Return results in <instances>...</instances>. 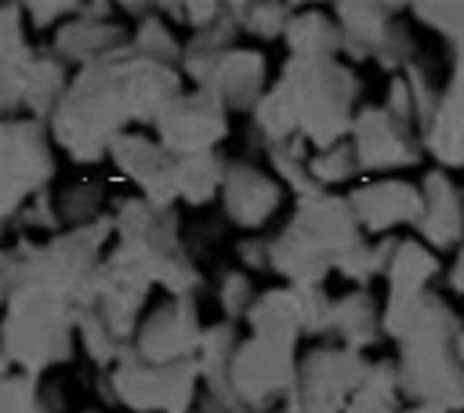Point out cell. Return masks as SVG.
Here are the masks:
<instances>
[{
  "label": "cell",
  "instance_id": "obj_1",
  "mask_svg": "<svg viewBox=\"0 0 464 413\" xmlns=\"http://www.w3.org/2000/svg\"><path fill=\"white\" fill-rule=\"evenodd\" d=\"M272 91L290 109L297 130L308 134L319 149H330V145L344 141L341 134H348V127H352L348 105L359 91L355 76L344 65H337L334 58H301V54H294L283 69V80Z\"/></svg>",
  "mask_w": 464,
  "mask_h": 413
},
{
  "label": "cell",
  "instance_id": "obj_2",
  "mask_svg": "<svg viewBox=\"0 0 464 413\" xmlns=\"http://www.w3.org/2000/svg\"><path fill=\"white\" fill-rule=\"evenodd\" d=\"M199 362L185 359V362H149L138 348H123L116 366L105 373V380L112 384V402H127L134 409H152V413H185L196 391V377H199Z\"/></svg>",
  "mask_w": 464,
  "mask_h": 413
},
{
  "label": "cell",
  "instance_id": "obj_3",
  "mask_svg": "<svg viewBox=\"0 0 464 413\" xmlns=\"http://www.w3.org/2000/svg\"><path fill=\"white\" fill-rule=\"evenodd\" d=\"M370 362L359 359L352 348H315L297 366V384L286 395V413H337L344 395H355L366 377Z\"/></svg>",
  "mask_w": 464,
  "mask_h": 413
},
{
  "label": "cell",
  "instance_id": "obj_4",
  "mask_svg": "<svg viewBox=\"0 0 464 413\" xmlns=\"http://www.w3.org/2000/svg\"><path fill=\"white\" fill-rule=\"evenodd\" d=\"M225 380H228V388L236 391L239 402H246L254 413H265L268 402H276L279 395H290L294 384H297L294 348L254 337V341L236 348Z\"/></svg>",
  "mask_w": 464,
  "mask_h": 413
},
{
  "label": "cell",
  "instance_id": "obj_5",
  "mask_svg": "<svg viewBox=\"0 0 464 413\" xmlns=\"http://www.w3.org/2000/svg\"><path fill=\"white\" fill-rule=\"evenodd\" d=\"M160 138L163 149L174 156H196V152H214L218 138L225 134V105L214 91H196L181 94L160 120Z\"/></svg>",
  "mask_w": 464,
  "mask_h": 413
},
{
  "label": "cell",
  "instance_id": "obj_6",
  "mask_svg": "<svg viewBox=\"0 0 464 413\" xmlns=\"http://www.w3.org/2000/svg\"><path fill=\"white\" fill-rule=\"evenodd\" d=\"M51 174L47 141L36 120H7L4 123V185H7V214L40 188V181Z\"/></svg>",
  "mask_w": 464,
  "mask_h": 413
},
{
  "label": "cell",
  "instance_id": "obj_7",
  "mask_svg": "<svg viewBox=\"0 0 464 413\" xmlns=\"http://www.w3.org/2000/svg\"><path fill=\"white\" fill-rule=\"evenodd\" d=\"M203 330L196 319V308L188 297H178L174 304H163L160 312H152V319L138 330V351L149 362H185L192 351H199Z\"/></svg>",
  "mask_w": 464,
  "mask_h": 413
},
{
  "label": "cell",
  "instance_id": "obj_8",
  "mask_svg": "<svg viewBox=\"0 0 464 413\" xmlns=\"http://www.w3.org/2000/svg\"><path fill=\"white\" fill-rule=\"evenodd\" d=\"M352 145H355V156H359V170H392V167H402V163L417 159L413 134L402 130L384 112V105L381 109H362L352 120Z\"/></svg>",
  "mask_w": 464,
  "mask_h": 413
},
{
  "label": "cell",
  "instance_id": "obj_9",
  "mask_svg": "<svg viewBox=\"0 0 464 413\" xmlns=\"http://www.w3.org/2000/svg\"><path fill=\"white\" fill-rule=\"evenodd\" d=\"M112 159L123 167L127 178H134L145 188L149 203L167 206L178 196V156L163 145H152L138 134H123L112 145Z\"/></svg>",
  "mask_w": 464,
  "mask_h": 413
},
{
  "label": "cell",
  "instance_id": "obj_10",
  "mask_svg": "<svg viewBox=\"0 0 464 413\" xmlns=\"http://www.w3.org/2000/svg\"><path fill=\"white\" fill-rule=\"evenodd\" d=\"M352 214L362 228L370 232H388L392 225H402V221H417L424 217V196L402 181H377V185H366L359 188L352 199Z\"/></svg>",
  "mask_w": 464,
  "mask_h": 413
},
{
  "label": "cell",
  "instance_id": "obj_11",
  "mask_svg": "<svg viewBox=\"0 0 464 413\" xmlns=\"http://www.w3.org/2000/svg\"><path fill=\"white\" fill-rule=\"evenodd\" d=\"M279 203V188L250 163H232L225 174V210L236 225L257 228Z\"/></svg>",
  "mask_w": 464,
  "mask_h": 413
},
{
  "label": "cell",
  "instance_id": "obj_12",
  "mask_svg": "<svg viewBox=\"0 0 464 413\" xmlns=\"http://www.w3.org/2000/svg\"><path fill=\"white\" fill-rule=\"evenodd\" d=\"M261 80H265V58L257 51H228L207 91H214L225 109H250V105L257 109Z\"/></svg>",
  "mask_w": 464,
  "mask_h": 413
},
{
  "label": "cell",
  "instance_id": "obj_13",
  "mask_svg": "<svg viewBox=\"0 0 464 413\" xmlns=\"http://www.w3.org/2000/svg\"><path fill=\"white\" fill-rule=\"evenodd\" d=\"M420 232L435 246H453L464 235V196L450 185L446 174H428V181H424Z\"/></svg>",
  "mask_w": 464,
  "mask_h": 413
},
{
  "label": "cell",
  "instance_id": "obj_14",
  "mask_svg": "<svg viewBox=\"0 0 464 413\" xmlns=\"http://www.w3.org/2000/svg\"><path fill=\"white\" fill-rule=\"evenodd\" d=\"M428 149L446 167H464V72L453 69V83L439 101V112L428 127Z\"/></svg>",
  "mask_w": 464,
  "mask_h": 413
},
{
  "label": "cell",
  "instance_id": "obj_15",
  "mask_svg": "<svg viewBox=\"0 0 464 413\" xmlns=\"http://www.w3.org/2000/svg\"><path fill=\"white\" fill-rule=\"evenodd\" d=\"M439 272V257L428 254L420 243H399L395 257H392V268H388V304L384 308H395V304H406V301H417L424 290V283Z\"/></svg>",
  "mask_w": 464,
  "mask_h": 413
},
{
  "label": "cell",
  "instance_id": "obj_16",
  "mask_svg": "<svg viewBox=\"0 0 464 413\" xmlns=\"http://www.w3.org/2000/svg\"><path fill=\"white\" fill-rule=\"evenodd\" d=\"M250 326L261 341H276V344L294 348V337L304 330L297 293L294 290H268L265 297H257V304L250 308Z\"/></svg>",
  "mask_w": 464,
  "mask_h": 413
},
{
  "label": "cell",
  "instance_id": "obj_17",
  "mask_svg": "<svg viewBox=\"0 0 464 413\" xmlns=\"http://www.w3.org/2000/svg\"><path fill=\"white\" fill-rule=\"evenodd\" d=\"M54 51H62L65 58H80V62L91 65L98 58H109V54L123 51V33H120V25H109V22L76 18V22H69L58 33Z\"/></svg>",
  "mask_w": 464,
  "mask_h": 413
},
{
  "label": "cell",
  "instance_id": "obj_18",
  "mask_svg": "<svg viewBox=\"0 0 464 413\" xmlns=\"http://www.w3.org/2000/svg\"><path fill=\"white\" fill-rule=\"evenodd\" d=\"M326 333L344 337V344H348L352 351H355L359 344H370V341L377 337V304L370 301V293H366V290H355V293H348L344 301H334Z\"/></svg>",
  "mask_w": 464,
  "mask_h": 413
},
{
  "label": "cell",
  "instance_id": "obj_19",
  "mask_svg": "<svg viewBox=\"0 0 464 413\" xmlns=\"http://www.w3.org/2000/svg\"><path fill=\"white\" fill-rule=\"evenodd\" d=\"M286 43L301 58H334V51L344 43V33L323 14H297L286 25Z\"/></svg>",
  "mask_w": 464,
  "mask_h": 413
},
{
  "label": "cell",
  "instance_id": "obj_20",
  "mask_svg": "<svg viewBox=\"0 0 464 413\" xmlns=\"http://www.w3.org/2000/svg\"><path fill=\"white\" fill-rule=\"evenodd\" d=\"M221 181H225V174H221V159L214 152L178 156V196H185L188 203H207Z\"/></svg>",
  "mask_w": 464,
  "mask_h": 413
},
{
  "label": "cell",
  "instance_id": "obj_21",
  "mask_svg": "<svg viewBox=\"0 0 464 413\" xmlns=\"http://www.w3.org/2000/svg\"><path fill=\"white\" fill-rule=\"evenodd\" d=\"M395 391H399V370L392 362H381L370 370L366 384L348 399L344 413H399Z\"/></svg>",
  "mask_w": 464,
  "mask_h": 413
},
{
  "label": "cell",
  "instance_id": "obj_22",
  "mask_svg": "<svg viewBox=\"0 0 464 413\" xmlns=\"http://www.w3.org/2000/svg\"><path fill=\"white\" fill-rule=\"evenodd\" d=\"M312 178L323 185V181H344L352 170H359V156H355V145L344 138L330 149H319V156L308 163Z\"/></svg>",
  "mask_w": 464,
  "mask_h": 413
},
{
  "label": "cell",
  "instance_id": "obj_23",
  "mask_svg": "<svg viewBox=\"0 0 464 413\" xmlns=\"http://www.w3.org/2000/svg\"><path fill=\"white\" fill-rule=\"evenodd\" d=\"M134 51L145 54L149 62H160V65H170V62L178 58V43H174L170 29H167L160 18L141 22V29H138V47H134Z\"/></svg>",
  "mask_w": 464,
  "mask_h": 413
},
{
  "label": "cell",
  "instance_id": "obj_24",
  "mask_svg": "<svg viewBox=\"0 0 464 413\" xmlns=\"http://www.w3.org/2000/svg\"><path fill=\"white\" fill-rule=\"evenodd\" d=\"M232 14H236V22L243 29L261 33V36H276V33L286 36V25L294 22L286 14V7H276V4H265V7H232Z\"/></svg>",
  "mask_w": 464,
  "mask_h": 413
},
{
  "label": "cell",
  "instance_id": "obj_25",
  "mask_svg": "<svg viewBox=\"0 0 464 413\" xmlns=\"http://www.w3.org/2000/svg\"><path fill=\"white\" fill-rule=\"evenodd\" d=\"M221 304H225L228 315H239L246 304L254 308V304H257V301H254V286H250L243 275H228L225 286H221Z\"/></svg>",
  "mask_w": 464,
  "mask_h": 413
},
{
  "label": "cell",
  "instance_id": "obj_26",
  "mask_svg": "<svg viewBox=\"0 0 464 413\" xmlns=\"http://www.w3.org/2000/svg\"><path fill=\"white\" fill-rule=\"evenodd\" d=\"M65 11H69V4H29V14L36 18L33 25H40V29H44V25H51L47 18H54V14H65Z\"/></svg>",
  "mask_w": 464,
  "mask_h": 413
},
{
  "label": "cell",
  "instance_id": "obj_27",
  "mask_svg": "<svg viewBox=\"0 0 464 413\" xmlns=\"http://www.w3.org/2000/svg\"><path fill=\"white\" fill-rule=\"evenodd\" d=\"M450 283H453V290H460V293H464V246H460V254H457V261H453Z\"/></svg>",
  "mask_w": 464,
  "mask_h": 413
},
{
  "label": "cell",
  "instance_id": "obj_28",
  "mask_svg": "<svg viewBox=\"0 0 464 413\" xmlns=\"http://www.w3.org/2000/svg\"><path fill=\"white\" fill-rule=\"evenodd\" d=\"M406 413H446V409H439V406H413V409H406Z\"/></svg>",
  "mask_w": 464,
  "mask_h": 413
},
{
  "label": "cell",
  "instance_id": "obj_29",
  "mask_svg": "<svg viewBox=\"0 0 464 413\" xmlns=\"http://www.w3.org/2000/svg\"><path fill=\"white\" fill-rule=\"evenodd\" d=\"M457 351H460V359H464V333H460V341H457Z\"/></svg>",
  "mask_w": 464,
  "mask_h": 413
}]
</instances>
